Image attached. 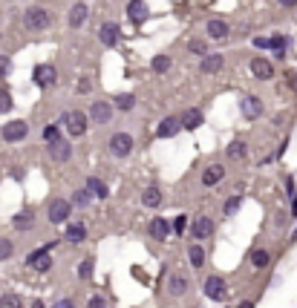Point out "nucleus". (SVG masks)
I'll use <instances>...</instances> for the list:
<instances>
[{
	"label": "nucleus",
	"instance_id": "f257e3e1",
	"mask_svg": "<svg viewBox=\"0 0 297 308\" xmlns=\"http://www.w3.org/2000/svg\"><path fill=\"white\" fill-rule=\"evenodd\" d=\"M23 23H26V29H32V32H44V29L52 26V15L44 6H32L29 12H26V17H23Z\"/></svg>",
	"mask_w": 297,
	"mask_h": 308
},
{
	"label": "nucleus",
	"instance_id": "c85d7f7f",
	"mask_svg": "<svg viewBox=\"0 0 297 308\" xmlns=\"http://www.w3.org/2000/svg\"><path fill=\"white\" fill-rule=\"evenodd\" d=\"M0 308H23V302L18 294H3L0 297Z\"/></svg>",
	"mask_w": 297,
	"mask_h": 308
},
{
	"label": "nucleus",
	"instance_id": "f704fd0d",
	"mask_svg": "<svg viewBox=\"0 0 297 308\" xmlns=\"http://www.w3.org/2000/svg\"><path fill=\"white\" fill-rule=\"evenodd\" d=\"M9 110H12V95H9V89H0V112Z\"/></svg>",
	"mask_w": 297,
	"mask_h": 308
},
{
	"label": "nucleus",
	"instance_id": "dca6fc26",
	"mask_svg": "<svg viewBox=\"0 0 297 308\" xmlns=\"http://www.w3.org/2000/svg\"><path fill=\"white\" fill-rule=\"evenodd\" d=\"M222 69V55H205L202 64H199V72L202 75H217Z\"/></svg>",
	"mask_w": 297,
	"mask_h": 308
},
{
	"label": "nucleus",
	"instance_id": "0eeeda50",
	"mask_svg": "<svg viewBox=\"0 0 297 308\" xmlns=\"http://www.w3.org/2000/svg\"><path fill=\"white\" fill-rule=\"evenodd\" d=\"M205 294H208L211 300H225V297H228L225 279H219V277H208V279H205Z\"/></svg>",
	"mask_w": 297,
	"mask_h": 308
},
{
	"label": "nucleus",
	"instance_id": "20e7f679",
	"mask_svg": "<svg viewBox=\"0 0 297 308\" xmlns=\"http://www.w3.org/2000/svg\"><path fill=\"white\" fill-rule=\"evenodd\" d=\"M133 150V136H127V132H116L113 139H110V153L113 156H130Z\"/></svg>",
	"mask_w": 297,
	"mask_h": 308
},
{
	"label": "nucleus",
	"instance_id": "f03ea898",
	"mask_svg": "<svg viewBox=\"0 0 297 308\" xmlns=\"http://www.w3.org/2000/svg\"><path fill=\"white\" fill-rule=\"evenodd\" d=\"M29 268H35V271H49L52 268V245H44V248H38L29 254Z\"/></svg>",
	"mask_w": 297,
	"mask_h": 308
},
{
	"label": "nucleus",
	"instance_id": "72a5a7b5",
	"mask_svg": "<svg viewBox=\"0 0 297 308\" xmlns=\"http://www.w3.org/2000/svg\"><path fill=\"white\" fill-rule=\"evenodd\" d=\"M116 107H118V110H133V107H136V98H133V95H118Z\"/></svg>",
	"mask_w": 297,
	"mask_h": 308
},
{
	"label": "nucleus",
	"instance_id": "4c0bfd02",
	"mask_svg": "<svg viewBox=\"0 0 297 308\" xmlns=\"http://www.w3.org/2000/svg\"><path fill=\"white\" fill-rule=\"evenodd\" d=\"M188 52H194V55H205V52H208V46H205V41H190V44H188Z\"/></svg>",
	"mask_w": 297,
	"mask_h": 308
},
{
	"label": "nucleus",
	"instance_id": "a18cd8bd",
	"mask_svg": "<svg viewBox=\"0 0 297 308\" xmlns=\"http://www.w3.org/2000/svg\"><path fill=\"white\" fill-rule=\"evenodd\" d=\"M52 308H75V305H73V300H61V302H55Z\"/></svg>",
	"mask_w": 297,
	"mask_h": 308
},
{
	"label": "nucleus",
	"instance_id": "09e8293b",
	"mask_svg": "<svg viewBox=\"0 0 297 308\" xmlns=\"http://www.w3.org/2000/svg\"><path fill=\"white\" fill-rule=\"evenodd\" d=\"M239 308H254V302H251V300H246V302H239Z\"/></svg>",
	"mask_w": 297,
	"mask_h": 308
},
{
	"label": "nucleus",
	"instance_id": "423d86ee",
	"mask_svg": "<svg viewBox=\"0 0 297 308\" xmlns=\"http://www.w3.org/2000/svg\"><path fill=\"white\" fill-rule=\"evenodd\" d=\"M64 127L69 132H73V136H84V132H87V116H84V112H66L64 116Z\"/></svg>",
	"mask_w": 297,
	"mask_h": 308
},
{
	"label": "nucleus",
	"instance_id": "39448f33",
	"mask_svg": "<svg viewBox=\"0 0 297 308\" xmlns=\"http://www.w3.org/2000/svg\"><path fill=\"white\" fill-rule=\"evenodd\" d=\"M26 132H29V124L21 121V118L3 124V139H6V141H23V139H26Z\"/></svg>",
	"mask_w": 297,
	"mask_h": 308
},
{
	"label": "nucleus",
	"instance_id": "de8ad7c7",
	"mask_svg": "<svg viewBox=\"0 0 297 308\" xmlns=\"http://www.w3.org/2000/svg\"><path fill=\"white\" fill-rule=\"evenodd\" d=\"M280 6H286V9H291V6H297V0H280Z\"/></svg>",
	"mask_w": 297,
	"mask_h": 308
},
{
	"label": "nucleus",
	"instance_id": "4be33fe9",
	"mask_svg": "<svg viewBox=\"0 0 297 308\" xmlns=\"http://www.w3.org/2000/svg\"><path fill=\"white\" fill-rule=\"evenodd\" d=\"M87 187H90V193H93V196H98V199H107L110 196V190H107V184L101 182V179H87Z\"/></svg>",
	"mask_w": 297,
	"mask_h": 308
},
{
	"label": "nucleus",
	"instance_id": "f8f14e48",
	"mask_svg": "<svg viewBox=\"0 0 297 308\" xmlns=\"http://www.w3.org/2000/svg\"><path fill=\"white\" fill-rule=\"evenodd\" d=\"M110 116H113V107L104 104V101H95L93 107H90V118H93L95 124H107Z\"/></svg>",
	"mask_w": 297,
	"mask_h": 308
},
{
	"label": "nucleus",
	"instance_id": "ea45409f",
	"mask_svg": "<svg viewBox=\"0 0 297 308\" xmlns=\"http://www.w3.org/2000/svg\"><path fill=\"white\" fill-rule=\"evenodd\" d=\"M90 274H93V259H84L81 268H78V277L81 279H90Z\"/></svg>",
	"mask_w": 297,
	"mask_h": 308
},
{
	"label": "nucleus",
	"instance_id": "c756f323",
	"mask_svg": "<svg viewBox=\"0 0 297 308\" xmlns=\"http://www.w3.org/2000/svg\"><path fill=\"white\" fill-rule=\"evenodd\" d=\"M268 262H271L268 251H254V254H251V265H254V268H266Z\"/></svg>",
	"mask_w": 297,
	"mask_h": 308
},
{
	"label": "nucleus",
	"instance_id": "bb28decb",
	"mask_svg": "<svg viewBox=\"0 0 297 308\" xmlns=\"http://www.w3.org/2000/svg\"><path fill=\"white\" fill-rule=\"evenodd\" d=\"M188 259H190L194 268H202V265H205V251L199 248V245H194V248L188 251Z\"/></svg>",
	"mask_w": 297,
	"mask_h": 308
},
{
	"label": "nucleus",
	"instance_id": "79ce46f5",
	"mask_svg": "<svg viewBox=\"0 0 297 308\" xmlns=\"http://www.w3.org/2000/svg\"><path fill=\"white\" fill-rule=\"evenodd\" d=\"M9 69H12V61H9L6 55H0V78H6Z\"/></svg>",
	"mask_w": 297,
	"mask_h": 308
},
{
	"label": "nucleus",
	"instance_id": "ddd939ff",
	"mask_svg": "<svg viewBox=\"0 0 297 308\" xmlns=\"http://www.w3.org/2000/svg\"><path fill=\"white\" fill-rule=\"evenodd\" d=\"M182 130V118H173V116H167L165 121L159 124V130H156V136L159 139H170V136H176V132Z\"/></svg>",
	"mask_w": 297,
	"mask_h": 308
},
{
	"label": "nucleus",
	"instance_id": "f3484780",
	"mask_svg": "<svg viewBox=\"0 0 297 308\" xmlns=\"http://www.w3.org/2000/svg\"><path fill=\"white\" fill-rule=\"evenodd\" d=\"M225 176V167H219V164H211V167H205L202 173V184L205 187H214V184H219Z\"/></svg>",
	"mask_w": 297,
	"mask_h": 308
},
{
	"label": "nucleus",
	"instance_id": "6e6552de",
	"mask_svg": "<svg viewBox=\"0 0 297 308\" xmlns=\"http://www.w3.org/2000/svg\"><path fill=\"white\" fill-rule=\"evenodd\" d=\"M49 156H52V162H66V159L73 156V144H69L66 139L52 141V144H49Z\"/></svg>",
	"mask_w": 297,
	"mask_h": 308
},
{
	"label": "nucleus",
	"instance_id": "e433bc0d",
	"mask_svg": "<svg viewBox=\"0 0 297 308\" xmlns=\"http://www.w3.org/2000/svg\"><path fill=\"white\" fill-rule=\"evenodd\" d=\"M44 139L49 141V144H52V141H58V139H61V130H58L55 124H49V127L44 130Z\"/></svg>",
	"mask_w": 297,
	"mask_h": 308
},
{
	"label": "nucleus",
	"instance_id": "4468645a",
	"mask_svg": "<svg viewBox=\"0 0 297 308\" xmlns=\"http://www.w3.org/2000/svg\"><path fill=\"white\" fill-rule=\"evenodd\" d=\"M194 236L196 239H208V236H214V222H211L208 216H196L194 219Z\"/></svg>",
	"mask_w": 297,
	"mask_h": 308
},
{
	"label": "nucleus",
	"instance_id": "9b49d317",
	"mask_svg": "<svg viewBox=\"0 0 297 308\" xmlns=\"http://www.w3.org/2000/svg\"><path fill=\"white\" fill-rule=\"evenodd\" d=\"M58 81V75H55V66H49V64H41L35 69V84L38 87H49V84H55Z\"/></svg>",
	"mask_w": 297,
	"mask_h": 308
},
{
	"label": "nucleus",
	"instance_id": "49530a36",
	"mask_svg": "<svg viewBox=\"0 0 297 308\" xmlns=\"http://www.w3.org/2000/svg\"><path fill=\"white\" fill-rule=\"evenodd\" d=\"M78 89H81V92H87V89H90V78H81V84H78Z\"/></svg>",
	"mask_w": 297,
	"mask_h": 308
},
{
	"label": "nucleus",
	"instance_id": "a211bd4d",
	"mask_svg": "<svg viewBox=\"0 0 297 308\" xmlns=\"http://www.w3.org/2000/svg\"><path fill=\"white\" fill-rule=\"evenodd\" d=\"M98 37H101L104 46H116L118 44V26L116 23H104L101 29H98Z\"/></svg>",
	"mask_w": 297,
	"mask_h": 308
},
{
	"label": "nucleus",
	"instance_id": "5701e85b",
	"mask_svg": "<svg viewBox=\"0 0 297 308\" xmlns=\"http://www.w3.org/2000/svg\"><path fill=\"white\" fill-rule=\"evenodd\" d=\"M205 118H202V112L199 110H188L185 112V118H182V127H188V130H196V127L202 124Z\"/></svg>",
	"mask_w": 297,
	"mask_h": 308
},
{
	"label": "nucleus",
	"instance_id": "a878e982",
	"mask_svg": "<svg viewBox=\"0 0 297 308\" xmlns=\"http://www.w3.org/2000/svg\"><path fill=\"white\" fill-rule=\"evenodd\" d=\"M12 225H15L18 230H29V227L35 225V216H32V213H18L15 219H12Z\"/></svg>",
	"mask_w": 297,
	"mask_h": 308
},
{
	"label": "nucleus",
	"instance_id": "393cba45",
	"mask_svg": "<svg viewBox=\"0 0 297 308\" xmlns=\"http://www.w3.org/2000/svg\"><path fill=\"white\" fill-rule=\"evenodd\" d=\"M142 202H145L147 207H156V205H162V193H159V187H147V190L142 193Z\"/></svg>",
	"mask_w": 297,
	"mask_h": 308
},
{
	"label": "nucleus",
	"instance_id": "aec40b11",
	"mask_svg": "<svg viewBox=\"0 0 297 308\" xmlns=\"http://www.w3.org/2000/svg\"><path fill=\"white\" fill-rule=\"evenodd\" d=\"M84 21H87V6H84V3H75V6L69 9V26L78 29V26H84Z\"/></svg>",
	"mask_w": 297,
	"mask_h": 308
},
{
	"label": "nucleus",
	"instance_id": "1a4fd4ad",
	"mask_svg": "<svg viewBox=\"0 0 297 308\" xmlns=\"http://www.w3.org/2000/svg\"><path fill=\"white\" fill-rule=\"evenodd\" d=\"M251 72H254V78L268 81V78H274V66H271V61H266V58H254L251 61Z\"/></svg>",
	"mask_w": 297,
	"mask_h": 308
},
{
	"label": "nucleus",
	"instance_id": "c03bdc74",
	"mask_svg": "<svg viewBox=\"0 0 297 308\" xmlns=\"http://www.w3.org/2000/svg\"><path fill=\"white\" fill-rule=\"evenodd\" d=\"M185 225H188V219H185V216H179V219L173 222V230H176V234H182V230H185Z\"/></svg>",
	"mask_w": 297,
	"mask_h": 308
},
{
	"label": "nucleus",
	"instance_id": "a19ab883",
	"mask_svg": "<svg viewBox=\"0 0 297 308\" xmlns=\"http://www.w3.org/2000/svg\"><path fill=\"white\" fill-rule=\"evenodd\" d=\"M73 202H75V205H81V207L87 205V202H90V187H87V190H75Z\"/></svg>",
	"mask_w": 297,
	"mask_h": 308
},
{
	"label": "nucleus",
	"instance_id": "7c9ffc66",
	"mask_svg": "<svg viewBox=\"0 0 297 308\" xmlns=\"http://www.w3.org/2000/svg\"><path fill=\"white\" fill-rule=\"evenodd\" d=\"M150 66H153V72H167V69H170V58H167V55H156Z\"/></svg>",
	"mask_w": 297,
	"mask_h": 308
},
{
	"label": "nucleus",
	"instance_id": "7ed1b4c3",
	"mask_svg": "<svg viewBox=\"0 0 297 308\" xmlns=\"http://www.w3.org/2000/svg\"><path fill=\"white\" fill-rule=\"evenodd\" d=\"M69 210H73V205H69L66 199H52V202H49V222H52V225L66 222V219H69Z\"/></svg>",
	"mask_w": 297,
	"mask_h": 308
},
{
	"label": "nucleus",
	"instance_id": "58836bf2",
	"mask_svg": "<svg viewBox=\"0 0 297 308\" xmlns=\"http://www.w3.org/2000/svg\"><path fill=\"white\" fill-rule=\"evenodd\" d=\"M257 49H274V37H254Z\"/></svg>",
	"mask_w": 297,
	"mask_h": 308
},
{
	"label": "nucleus",
	"instance_id": "2eb2a0df",
	"mask_svg": "<svg viewBox=\"0 0 297 308\" xmlns=\"http://www.w3.org/2000/svg\"><path fill=\"white\" fill-rule=\"evenodd\" d=\"M127 17H130L133 23H145V21H147L145 0H130V6H127Z\"/></svg>",
	"mask_w": 297,
	"mask_h": 308
},
{
	"label": "nucleus",
	"instance_id": "c9c22d12",
	"mask_svg": "<svg viewBox=\"0 0 297 308\" xmlns=\"http://www.w3.org/2000/svg\"><path fill=\"white\" fill-rule=\"evenodd\" d=\"M239 205H242V202H239V196H231L228 202H225V213H228V216H234V213L239 210Z\"/></svg>",
	"mask_w": 297,
	"mask_h": 308
},
{
	"label": "nucleus",
	"instance_id": "8fccbe9b",
	"mask_svg": "<svg viewBox=\"0 0 297 308\" xmlns=\"http://www.w3.org/2000/svg\"><path fill=\"white\" fill-rule=\"evenodd\" d=\"M32 308H44V302H41V300H35V302H32Z\"/></svg>",
	"mask_w": 297,
	"mask_h": 308
},
{
	"label": "nucleus",
	"instance_id": "9d476101",
	"mask_svg": "<svg viewBox=\"0 0 297 308\" xmlns=\"http://www.w3.org/2000/svg\"><path fill=\"white\" fill-rule=\"evenodd\" d=\"M239 110H242V116L251 121V118H260L263 104H260V98H257V95H246V98H242V104H239Z\"/></svg>",
	"mask_w": 297,
	"mask_h": 308
},
{
	"label": "nucleus",
	"instance_id": "473e14b6",
	"mask_svg": "<svg viewBox=\"0 0 297 308\" xmlns=\"http://www.w3.org/2000/svg\"><path fill=\"white\" fill-rule=\"evenodd\" d=\"M228 156H231V159H242V156H246V144H242V141H231V144H228Z\"/></svg>",
	"mask_w": 297,
	"mask_h": 308
},
{
	"label": "nucleus",
	"instance_id": "cd10ccee",
	"mask_svg": "<svg viewBox=\"0 0 297 308\" xmlns=\"http://www.w3.org/2000/svg\"><path fill=\"white\" fill-rule=\"evenodd\" d=\"M185 291H188V279H185V277H173V279H170V294H173V297H182Z\"/></svg>",
	"mask_w": 297,
	"mask_h": 308
},
{
	"label": "nucleus",
	"instance_id": "b1692460",
	"mask_svg": "<svg viewBox=\"0 0 297 308\" xmlns=\"http://www.w3.org/2000/svg\"><path fill=\"white\" fill-rule=\"evenodd\" d=\"M66 239H69V242H84V239H87V227L84 225H69L66 227Z\"/></svg>",
	"mask_w": 297,
	"mask_h": 308
},
{
	"label": "nucleus",
	"instance_id": "37998d69",
	"mask_svg": "<svg viewBox=\"0 0 297 308\" xmlns=\"http://www.w3.org/2000/svg\"><path fill=\"white\" fill-rule=\"evenodd\" d=\"M90 308H107V300H104V297H93V300H90Z\"/></svg>",
	"mask_w": 297,
	"mask_h": 308
},
{
	"label": "nucleus",
	"instance_id": "2f4dec72",
	"mask_svg": "<svg viewBox=\"0 0 297 308\" xmlns=\"http://www.w3.org/2000/svg\"><path fill=\"white\" fill-rule=\"evenodd\" d=\"M12 254H15V242H12V239H0V262L9 259Z\"/></svg>",
	"mask_w": 297,
	"mask_h": 308
},
{
	"label": "nucleus",
	"instance_id": "412c9836",
	"mask_svg": "<svg viewBox=\"0 0 297 308\" xmlns=\"http://www.w3.org/2000/svg\"><path fill=\"white\" fill-rule=\"evenodd\" d=\"M208 37H217V41H222V37H228V23L225 21H208Z\"/></svg>",
	"mask_w": 297,
	"mask_h": 308
},
{
	"label": "nucleus",
	"instance_id": "6ab92c4d",
	"mask_svg": "<svg viewBox=\"0 0 297 308\" xmlns=\"http://www.w3.org/2000/svg\"><path fill=\"white\" fill-rule=\"evenodd\" d=\"M167 234H170V225H167L165 219H153L150 222V236L156 239V242H165Z\"/></svg>",
	"mask_w": 297,
	"mask_h": 308
}]
</instances>
